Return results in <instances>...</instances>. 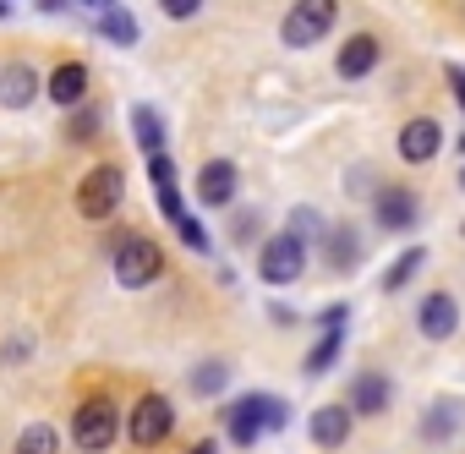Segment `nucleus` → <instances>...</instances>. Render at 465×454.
<instances>
[{"label": "nucleus", "instance_id": "1", "mask_svg": "<svg viewBox=\"0 0 465 454\" xmlns=\"http://www.w3.org/2000/svg\"><path fill=\"white\" fill-rule=\"evenodd\" d=\"M285 421H291V405L285 400H274V394H242L236 405L224 410V438L242 443V449H252L263 432H280Z\"/></svg>", "mask_w": 465, "mask_h": 454}, {"label": "nucleus", "instance_id": "2", "mask_svg": "<svg viewBox=\"0 0 465 454\" xmlns=\"http://www.w3.org/2000/svg\"><path fill=\"white\" fill-rule=\"evenodd\" d=\"M121 432H126V416H121V405H115L110 394H88V400L72 410V443H77L83 454L115 449Z\"/></svg>", "mask_w": 465, "mask_h": 454}, {"label": "nucleus", "instance_id": "3", "mask_svg": "<svg viewBox=\"0 0 465 454\" xmlns=\"http://www.w3.org/2000/svg\"><path fill=\"white\" fill-rule=\"evenodd\" d=\"M110 263H115V280H121L126 291H143V285H153V280L164 274V252H159V242L132 236V231H121V236L110 242Z\"/></svg>", "mask_w": 465, "mask_h": 454}, {"label": "nucleus", "instance_id": "4", "mask_svg": "<svg viewBox=\"0 0 465 454\" xmlns=\"http://www.w3.org/2000/svg\"><path fill=\"white\" fill-rule=\"evenodd\" d=\"M334 23H340V0H296V6L285 12V23H280V39L291 50H307L323 34H334Z\"/></svg>", "mask_w": 465, "mask_h": 454}, {"label": "nucleus", "instance_id": "5", "mask_svg": "<svg viewBox=\"0 0 465 454\" xmlns=\"http://www.w3.org/2000/svg\"><path fill=\"white\" fill-rule=\"evenodd\" d=\"M126 197V175L121 164H94L83 181H77V213L83 219H110Z\"/></svg>", "mask_w": 465, "mask_h": 454}, {"label": "nucleus", "instance_id": "6", "mask_svg": "<svg viewBox=\"0 0 465 454\" xmlns=\"http://www.w3.org/2000/svg\"><path fill=\"white\" fill-rule=\"evenodd\" d=\"M258 274H263V285H296V280L307 274V242L291 236V231L269 236V242L258 247Z\"/></svg>", "mask_w": 465, "mask_h": 454}, {"label": "nucleus", "instance_id": "7", "mask_svg": "<svg viewBox=\"0 0 465 454\" xmlns=\"http://www.w3.org/2000/svg\"><path fill=\"white\" fill-rule=\"evenodd\" d=\"M175 432V405L164 400V394H143L132 410H126V438L137 443V449H153V443H164Z\"/></svg>", "mask_w": 465, "mask_h": 454}, {"label": "nucleus", "instance_id": "8", "mask_svg": "<svg viewBox=\"0 0 465 454\" xmlns=\"http://www.w3.org/2000/svg\"><path fill=\"white\" fill-rule=\"evenodd\" d=\"M438 153H443V121L416 115V121L400 126V159H405V164H427V159H438Z\"/></svg>", "mask_w": 465, "mask_h": 454}, {"label": "nucleus", "instance_id": "9", "mask_svg": "<svg viewBox=\"0 0 465 454\" xmlns=\"http://www.w3.org/2000/svg\"><path fill=\"white\" fill-rule=\"evenodd\" d=\"M416 329H421V340H454V329H460V301L449 296V291H432V296H421V312H416Z\"/></svg>", "mask_w": 465, "mask_h": 454}, {"label": "nucleus", "instance_id": "10", "mask_svg": "<svg viewBox=\"0 0 465 454\" xmlns=\"http://www.w3.org/2000/svg\"><path fill=\"white\" fill-rule=\"evenodd\" d=\"M372 208H378V224H383V231H411V224L421 219V197H416L411 186H378Z\"/></svg>", "mask_w": 465, "mask_h": 454}, {"label": "nucleus", "instance_id": "11", "mask_svg": "<svg viewBox=\"0 0 465 454\" xmlns=\"http://www.w3.org/2000/svg\"><path fill=\"white\" fill-rule=\"evenodd\" d=\"M236 186H242V175H236V164H230V159H208V164L197 170V197H203V208H230Z\"/></svg>", "mask_w": 465, "mask_h": 454}, {"label": "nucleus", "instance_id": "12", "mask_svg": "<svg viewBox=\"0 0 465 454\" xmlns=\"http://www.w3.org/2000/svg\"><path fill=\"white\" fill-rule=\"evenodd\" d=\"M148 181H153V197H159V213H164L170 224H181V219H192V213H186V202H181V186H175V164H170V153H159V159H148Z\"/></svg>", "mask_w": 465, "mask_h": 454}, {"label": "nucleus", "instance_id": "13", "mask_svg": "<svg viewBox=\"0 0 465 454\" xmlns=\"http://www.w3.org/2000/svg\"><path fill=\"white\" fill-rule=\"evenodd\" d=\"M351 427H356V410L351 405H318L312 421H307V432H312L318 449H340L351 438Z\"/></svg>", "mask_w": 465, "mask_h": 454}, {"label": "nucleus", "instance_id": "14", "mask_svg": "<svg viewBox=\"0 0 465 454\" xmlns=\"http://www.w3.org/2000/svg\"><path fill=\"white\" fill-rule=\"evenodd\" d=\"M378 39L372 34H351L345 39V50H340V61H334V72L345 77V83H361V77H372V66H378Z\"/></svg>", "mask_w": 465, "mask_h": 454}, {"label": "nucleus", "instance_id": "15", "mask_svg": "<svg viewBox=\"0 0 465 454\" xmlns=\"http://www.w3.org/2000/svg\"><path fill=\"white\" fill-rule=\"evenodd\" d=\"M389 400H394V383L383 378V372H356V383H351V410L356 416H383L389 410Z\"/></svg>", "mask_w": 465, "mask_h": 454}, {"label": "nucleus", "instance_id": "16", "mask_svg": "<svg viewBox=\"0 0 465 454\" xmlns=\"http://www.w3.org/2000/svg\"><path fill=\"white\" fill-rule=\"evenodd\" d=\"M45 94H50L61 110H77V104H83V94H88V66H83V61H61V66L50 72Z\"/></svg>", "mask_w": 465, "mask_h": 454}, {"label": "nucleus", "instance_id": "17", "mask_svg": "<svg viewBox=\"0 0 465 454\" xmlns=\"http://www.w3.org/2000/svg\"><path fill=\"white\" fill-rule=\"evenodd\" d=\"M34 99H39V72L28 61H17V66L0 72V104H6V110H28Z\"/></svg>", "mask_w": 465, "mask_h": 454}, {"label": "nucleus", "instance_id": "18", "mask_svg": "<svg viewBox=\"0 0 465 454\" xmlns=\"http://www.w3.org/2000/svg\"><path fill=\"white\" fill-rule=\"evenodd\" d=\"M323 247H329V269H340V274L361 269V236L351 231V224H334V231L323 236Z\"/></svg>", "mask_w": 465, "mask_h": 454}, {"label": "nucleus", "instance_id": "19", "mask_svg": "<svg viewBox=\"0 0 465 454\" xmlns=\"http://www.w3.org/2000/svg\"><path fill=\"white\" fill-rule=\"evenodd\" d=\"M132 137H137V148H143L148 159L164 153V121H159L153 104H132Z\"/></svg>", "mask_w": 465, "mask_h": 454}, {"label": "nucleus", "instance_id": "20", "mask_svg": "<svg viewBox=\"0 0 465 454\" xmlns=\"http://www.w3.org/2000/svg\"><path fill=\"white\" fill-rule=\"evenodd\" d=\"M340 350H345V329H323V334H318V345L307 350V361H302V372H307V378H318V372H329V367L340 361Z\"/></svg>", "mask_w": 465, "mask_h": 454}, {"label": "nucleus", "instance_id": "21", "mask_svg": "<svg viewBox=\"0 0 465 454\" xmlns=\"http://www.w3.org/2000/svg\"><path fill=\"white\" fill-rule=\"evenodd\" d=\"M99 39H110V44H121V50H132V44H137V17H132L126 6H115V12H104V17H99Z\"/></svg>", "mask_w": 465, "mask_h": 454}, {"label": "nucleus", "instance_id": "22", "mask_svg": "<svg viewBox=\"0 0 465 454\" xmlns=\"http://www.w3.org/2000/svg\"><path fill=\"white\" fill-rule=\"evenodd\" d=\"M454 432H460V410L438 400V405H432V410L421 416V438H427V443H449Z\"/></svg>", "mask_w": 465, "mask_h": 454}, {"label": "nucleus", "instance_id": "23", "mask_svg": "<svg viewBox=\"0 0 465 454\" xmlns=\"http://www.w3.org/2000/svg\"><path fill=\"white\" fill-rule=\"evenodd\" d=\"M427 263V247H411V252H400L394 263H389V274H383V291L394 296V291H405L411 280H416V269Z\"/></svg>", "mask_w": 465, "mask_h": 454}, {"label": "nucleus", "instance_id": "24", "mask_svg": "<svg viewBox=\"0 0 465 454\" xmlns=\"http://www.w3.org/2000/svg\"><path fill=\"white\" fill-rule=\"evenodd\" d=\"M224 383H230V367H224V361H203V367H192V394L213 400V394H224Z\"/></svg>", "mask_w": 465, "mask_h": 454}, {"label": "nucleus", "instance_id": "25", "mask_svg": "<svg viewBox=\"0 0 465 454\" xmlns=\"http://www.w3.org/2000/svg\"><path fill=\"white\" fill-rule=\"evenodd\" d=\"M17 454H55V427H45V421L23 427L17 432Z\"/></svg>", "mask_w": 465, "mask_h": 454}, {"label": "nucleus", "instance_id": "26", "mask_svg": "<svg viewBox=\"0 0 465 454\" xmlns=\"http://www.w3.org/2000/svg\"><path fill=\"white\" fill-rule=\"evenodd\" d=\"M285 231H291V236H302V242H318V236H329V231H323V219H318V208H296Z\"/></svg>", "mask_w": 465, "mask_h": 454}, {"label": "nucleus", "instance_id": "27", "mask_svg": "<svg viewBox=\"0 0 465 454\" xmlns=\"http://www.w3.org/2000/svg\"><path fill=\"white\" fill-rule=\"evenodd\" d=\"M175 236H181L192 252H208V247H213V242H208V231H203L197 219H181V224H175Z\"/></svg>", "mask_w": 465, "mask_h": 454}, {"label": "nucleus", "instance_id": "28", "mask_svg": "<svg viewBox=\"0 0 465 454\" xmlns=\"http://www.w3.org/2000/svg\"><path fill=\"white\" fill-rule=\"evenodd\" d=\"M99 121H104V115H99V110H77V115H72V126H66V132H72V137H77V143H88V137H94V132H99Z\"/></svg>", "mask_w": 465, "mask_h": 454}, {"label": "nucleus", "instance_id": "29", "mask_svg": "<svg viewBox=\"0 0 465 454\" xmlns=\"http://www.w3.org/2000/svg\"><path fill=\"white\" fill-rule=\"evenodd\" d=\"M159 12H164L170 23H186V17H197V12H203V0H159Z\"/></svg>", "mask_w": 465, "mask_h": 454}, {"label": "nucleus", "instance_id": "30", "mask_svg": "<svg viewBox=\"0 0 465 454\" xmlns=\"http://www.w3.org/2000/svg\"><path fill=\"white\" fill-rule=\"evenodd\" d=\"M449 94H454L460 110H465V66H449Z\"/></svg>", "mask_w": 465, "mask_h": 454}, {"label": "nucleus", "instance_id": "31", "mask_svg": "<svg viewBox=\"0 0 465 454\" xmlns=\"http://www.w3.org/2000/svg\"><path fill=\"white\" fill-rule=\"evenodd\" d=\"M72 6H94V12L104 17V12H115V6H121V0H72Z\"/></svg>", "mask_w": 465, "mask_h": 454}, {"label": "nucleus", "instance_id": "32", "mask_svg": "<svg viewBox=\"0 0 465 454\" xmlns=\"http://www.w3.org/2000/svg\"><path fill=\"white\" fill-rule=\"evenodd\" d=\"M186 454H219V449H213V443H197V449H186Z\"/></svg>", "mask_w": 465, "mask_h": 454}, {"label": "nucleus", "instance_id": "33", "mask_svg": "<svg viewBox=\"0 0 465 454\" xmlns=\"http://www.w3.org/2000/svg\"><path fill=\"white\" fill-rule=\"evenodd\" d=\"M460 186H465V170H460Z\"/></svg>", "mask_w": 465, "mask_h": 454}]
</instances>
